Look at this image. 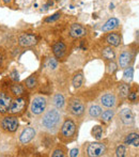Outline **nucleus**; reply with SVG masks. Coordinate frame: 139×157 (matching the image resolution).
<instances>
[{"label":"nucleus","mask_w":139,"mask_h":157,"mask_svg":"<svg viewBox=\"0 0 139 157\" xmlns=\"http://www.w3.org/2000/svg\"><path fill=\"white\" fill-rule=\"evenodd\" d=\"M59 132H60L59 137L61 138V140L72 141L75 138L76 134H77V126H76L75 122L72 119H66L62 122Z\"/></svg>","instance_id":"obj_2"},{"label":"nucleus","mask_w":139,"mask_h":157,"mask_svg":"<svg viewBox=\"0 0 139 157\" xmlns=\"http://www.w3.org/2000/svg\"><path fill=\"white\" fill-rule=\"evenodd\" d=\"M60 17H61V13L58 12V13H55L54 15H51V16L46 17L44 21H45V23H54V21H58V19H59Z\"/></svg>","instance_id":"obj_30"},{"label":"nucleus","mask_w":139,"mask_h":157,"mask_svg":"<svg viewBox=\"0 0 139 157\" xmlns=\"http://www.w3.org/2000/svg\"><path fill=\"white\" fill-rule=\"evenodd\" d=\"M2 58H3V57H2V56H0V65H1L2 61H3V59H2Z\"/></svg>","instance_id":"obj_38"},{"label":"nucleus","mask_w":139,"mask_h":157,"mask_svg":"<svg viewBox=\"0 0 139 157\" xmlns=\"http://www.w3.org/2000/svg\"><path fill=\"white\" fill-rule=\"evenodd\" d=\"M39 84V80H38V76L36 74H32L30 75L28 78H26V80L24 81V84L25 87L28 89V90H33Z\"/></svg>","instance_id":"obj_22"},{"label":"nucleus","mask_w":139,"mask_h":157,"mask_svg":"<svg viewBox=\"0 0 139 157\" xmlns=\"http://www.w3.org/2000/svg\"><path fill=\"white\" fill-rule=\"evenodd\" d=\"M133 76H134V69L131 66H129V69H126L124 71L123 74V80L125 82H131L133 80Z\"/></svg>","instance_id":"obj_28"},{"label":"nucleus","mask_w":139,"mask_h":157,"mask_svg":"<svg viewBox=\"0 0 139 157\" xmlns=\"http://www.w3.org/2000/svg\"><path fill=\"white\" fill-rule=\"evenodd\" d=\"M87 34V29L80 24H73L70 27V36L73 39L82 38Z\"/></svg>","instance_id":"obj_13"},{"label":"nucleus","mask_w":139,"mask_h":157,"mask_svg":"<svg viewBox=\"0 0 139 157\" xmlns=\"http://www.w3.org/2000/svg\"><path fill=\"white\" fill-rule=\"evenodd\" d=\"M36 136V130L31 126H27L23 129V132L19 135V141L21 144H27V143L31 142Z\"/></svg>","instance_id":"obj_10"},{"label":"nucleus","mask_w":139,"mask_h":157,"mask_svg":"<svg viewBox=\"0 0 139 157\" xmlns=\"http://www.w3.org/2000/svg\"><path fill=\"white\" fill-rule=\"evenodd\" d=\"M78 154H79V150H78L77 148H74V149H72L71 151H70V156L71 157H76V156H78Z\"/></svg>","instance_id":"obj_35"},{"label":"nucleus","mask_w":139,"mask_h":157,"mask_svg":"<svg viewBox=\"0 0 139 157\" xmlns=\"http://www.w3.org/2000/svg\"><path fill=\"white\" fill-rule=\"evenodd\" d=\"M3 1V3L6 4V6H11V4L14 2V0H2Z\"/></svg>","instance_id":"obj_37"},{"label":"nucleus","mask_w":139,"mask_h":157,"mask_svg":"<svg viewBox=\"0 0 139 157\" xmlns=\"http://www.w3.org/2000/svg\"><path fill=\"white\" fill-rule=\"evenodd\" d=\"M102 56H103V58L105 59V60H108V61H112L116 58V54H115L114 49L111 48V46L103 48V50H102Z\"/></svg>","instance_id":"obj_24"},{"label":"nucleus","mask_w":139,"mask_h":157,"mask_svg":"<svg viewBox=\"0 0 139 157\" xmlns=\"http://www.w3.org/2000/svg\"><path fill=\"white\" fill-rule=\"evenodd\" d=\"M107 152V147L103 142H92L89 143L87 148V154L90 157H100L104 156Z\"/></svg>","instance_id":"obj_7"},{"label":"nucleus","mask_w":139,"mask_h":157,"mask_svg":"<svg viewBox=\"0 0 139 157\" xmlns=\"http://www.w3.org/2000/svg\"><path fill=\"white\" fill-rule=\"evenodd\" d=\"M38 44V38L32 33H24L18 38V46L21 47H32Z\"/></svg>","instance_id":"obj_9"},{"label":"nucleus","mask_w":139,"mask_h":157,"mask_svg":"<svg viewBox=\"0 0 139 157\" xmlns=\"http://www.w3.org/2000/svg\"><path fill=\"white\" fill-rule=\"evenodd\" d=\"M10 78L12 80H14V81H18V80H19V74H18V72H17L16 69H13V71L10 73Z\"/></svg>","instance_id":"obj_34"},{"label":"nucleus","mask_w":139,"mask_h":157,"mask_svg":"<svg viewBox=\"0 0 139 157\" xmlns=\"http://www.w3.org/2000/svg\"><path fill=\"white\" fill-rule=\"evenodd\" d=\"M101 104L106 108H114L117 104V97L114 93L107 92L101 96Z\"/></svg>","instance_id":"obj_14"},{"label":"nucleus","mask_w":139,"mask_h":157,"mask_svg":"<svg viewBox=\"0 0 139 157\" xmlns=\"http://www.w3.org/2000/svg\"><path fill=\"white\" fill-rule=\"evenodd\" d=\"M127 97H129L130 101H135V99H137V93H136V92L129 93V95H127Z\"/></svg>","instance_id":"obj_36"},{"label":"nucleus","mask_w":139,"mask_h":157,"mask_svg":"<svg viewBox=\"0 0 139 157\" xmlns=\"http://www.w3.org/2000/svg\"><path fill=\"white\" fill-rule=\"evenodd\" d=\"M102 112H103V109L97 104L90 105V107H89V109H88V115L91 119H99V118L101 117Z\"/></svg>","instance_id":"obj_19"},{"label":"nucleus","mask_w":139,"mask_h":157,"mask_svg":"<svg viewBox=\"0 0 139 157\" xmlns=\"http://www.w3.org/2000/svg\"><path fill=\"white\" fill-rule=\"evenodd\" d=\"M124 143L127 145H133V147H139V134L136 132L130 133L126 135L124 139Z\"/></svg>","instance_id":"obj_18"},{"label":"nucleus","mask_w":139,"mask_h":157,"mask_svg":"<svg viewBox=\"0 0 139 157\" xmlns=\"http://www.w3.org/2000/svg\"><path fill=\"white\" fill-rule=\"evenodd\" d=\"M53 52L57 59H62L66 54V45L63 42H57L53 45Z\"/></svg>","instance_id":"obj_15"},{"label":"nucleus","mask_w":139,"mask_h":157,"mask_svg":"<svg viewBox=\"0 0 139 157\" xmlns=\"http://www.w3.org/2000/svg\"><path fill=\"white\" fill-rule=\"evenodd\" d=\"M125 147L123 144H121V145H119L118 148H117V150H116V156H118V157H123V156H125Z\"/></svg>","instance_id":"obj_31"},{"label":"nucleus","mask_w":139,"mask_h":157,"mask_svg":"<svg viewBox=\"0 0 139 157\" xmlns=\"http://www.w3.org/2000/svg\"><path fill=\"white\" fill-rule=\"evenodd\" d=\"M119 25H120L119 19L116 18V17H111V18H109L103 25V27H102V31L103 32H111L112 30L117 29V28L119 27Z\"/></svg>","instance_id":"obj_17"},{"label":"nucleus","mask_w":139,"mask_h":157,"mask_svg":"<svg viewBox=\"0 0 139 157\" xmlns=\"http://www.w3.org/2000/svg\"><path fill=\"white\" fill-rule=\"evenodd\" d=\"M46 67L48 69H51V71H55L56 69L58 67V61L56 58H49L47 59L46 61Z\"/></svg>","instance_id":"obj_29"},{"label":"nucleus","mask_w":139,"mask_h":157,"mask_svg":"<svg viewBox=\"0 0 139 157\" xmlns=\"http://www.w3.org/2000/svg\"><path fill=\"white\" fill-rule=\"evenodd\" d=\"M51 103H53L54 107L61 110L66 107V99L61 93H55L53 99H51Z\"/></svg>","instance_id":"obj_20"},{"label":"nucleus","mask_w":139,"mask_h":157,"mask_svg":"<svg viewBox=\"0 0 139 157\" xmlns=\"http://www.w3.org/2000/svg\"><path fill=\"white\" fill-rule=\"evenodd\" d=\"M119 97H120L121 99H125L127 97V95H129L130 93V87L127 84H120V87H119Z\"/></svg>","instance_id":"obj_26"},{"label":"nucleus","mask_w":139,"mask_h":157,"mask_svg":"<svg viewBox=\"0 0 139 157\" xmlns=\"http://www.w3.org/2000/svg\"><path fill=\"white\" fill-rule=\"evenodd\" d=\"M19 126V121L17 115H6L3 119H1V122H0V127H1L2 130L6 133H15L17 129H18Z\"/></svg>","instance_id":"obj_6"},{"label":"nucleus","mask_w":139,"mask_h":157,"mask_svg":"<svg viewBox=\"0 0 139 157\" xmlns=\"http://www.w3.org/2000/svg\"><path fill=\"white\" fill-rule=\"evenodd\" d=\"M63 122V114L60 109L51 107L44 111L41 118V127L51 135H57Z\"/></svg>","instance_id":"obj_1"},{"label":"nucleus","mask_w":139,"mask_h":157,"mask_svg":"<svg viewBox=\"0 0 139 157\" xmlns=\"http://www.w3.org/2000/svg\"><path fill=\"white\" fill-rule=\"evenodd\" d=\"M13 102V97L6 91H0V114H6Z\"/></svg>","instance_id":"obj_8"},{"label":"nucleus","mask_w":139,"mask_h":157,"mask_svg":"<svg viewBox=\"0 0 139 157\" xmlns=\"http://www.w3.org/2000/svg\"><path fill=\"white\" fill-rule=\"evenodd\" d=\"M119 119L122 122L123 125L125 126H133L135 123V119H134L133 111L130 108H124L120 111L119 113Z\"/></svg>","instance_id":"obj_11"},{"label":"nucleus","mask_w":139,"mask_h":157,"mask_svg":"<svg viewBox=\"0 0 139 157\" xmlns=\"http://www.w3.org/2000/svg\"><path fill=\"white\" fill-rule=\"evenodd\" d=\"M106 43H107L109 46H112V47H118L119 45L121 44V36L118 33V32H111L109 33L107 36H106Z\"/></svg>","instance_id":"obj_16"},{"label":"nucleus","mask_w":139,"mask_h":157,"mask_svg":"<svg viewBox=\"0 0 139 157\" xmlns=\"http://www.w3.org/2000/svg\"><path fill=\"white\" fill-rule=\"evenodd\" d=\"M82 82H84V73L81 71L77 72V73L74 75L73 80H72V84L75 89H79L82 86Z\"/></svg>","instance_id":"obj_23"},{"label":"nucleus","mask_w":139,"mask_h":157,"mask_svg":"<svg viewBox=\"0 0 139 157\" xmlns=\"http://www.w3.org/2000/svg\"><path fill=\"white\" fill-rule=\"evenodd\" d=\"M103 134H104V130H103V127L100 125H96L92 128L91 130V135H92L93 138H95L96 140H101L103 138Z\"/></svg>","instance_id":"obj_27"},{"label":"nucleus","mask_w":139,"mask_h":157,"mask_svg":"<svg viewBox=\"0 0 139 157\" xmlns=\"http://www.w3.org/2000/svg\"><path fill=\"white\" fill-rule=\"evenodd\" d=\"M28 106V99L26 96H17L13 99L11 107L9 109V114L13 115H21L26 111Z\"/></svg>","instance_id":"obj_4"},{"label":"nucleus","mask_w":139,"mask_h":157,"mask_svg":"<svg viewBox=\"0 0 139 157\" xmlns=\"http://www.w3.org/2000/svg\"><path fill=\"white\" fill-rule=\"evenodd\" d=\"M117 69H118V65H117L116 63L114 62V60L110 61V63L108 64V73H109V74H114L115 72L117 71Z\"/></svg>","instance_id":"obj_33"},{"label":"nucleus","mask_w":139,"mask_h":157,"mask_svg":"<svg viewBox=\"0 0 139 157\" xmlns=\"http://www.w3.org/2000/svg\"><path fill=\"white\" fill-rule=\"evenodd\" d=\"M114 117H115V111L112 110L111 108H109L108 110L103 111L100 118H101V120L104 122V123H108V122H110L112 119H114Z\"/></svg>","instance_id":"obj_25"},{"label":"nucleus","mask_w":139,"mask_h":157,"mask_svg":"<svg viewBox=\"0 0 139 157\" xmlns=\"http://www.w3.org/2000/svg\"><path fill=\"white\" fill-rule=\"evenodd\" d=\"M10 91L12 93V95H14V96H23L25 94V84H21L18 81H15L10 87Z\"/></svg>","instance_id":"obj_21"},{"label":"nucleus","mask_w":139,"mask_h":157,"mask_svg":"<svg viewBox=\"0 0 139 157\" xmlns=\"http://www.w3.org/2000/svg\"><path fill=\"white\" fill-rule=\"evenodd\" d=\"M47 97L43 95H36L30 102V112L33 115H41L47 108Z\"/></svg>","instance_id":"obj_3"},{"label":"nucleus","mask_w":139,"mask_h":157,"mask_svg":"<svg viewBox=\"0 0 139 157\" xmlns=\"http://www.w3.org/2000/svg\"><path fill=\"white\" fill-rule=\"evenodd\" d=\"M132 60H133V52L131 50H127V49L123 50L120 54L119 59H118V63H119L120 69H126V67H129L132 62Z\"/></svg>","instance_id":"obj_12"},{"label":"nucleus","mask_w":139,"mask_h":157,"mask_svg":"<svg viewBox=\"0 0 139 157\" xmlns=\"http://www.w3.org/2000/svg\"><path fill=\"white\" fill-rule=\"evenodd\" d=\"M68 111L71 115L75 118H81L85 114L86 111V106H85L84 102L80 99L77 97H73L70 99L69 106H68Z\"/></svg>","instance_id":"obj_5"},{"label":"nucleus","mask_w":139,"mask_h":157,"mask_svg":"<svg viewBox=\"0 0 139 157\" xmlns=\"http://www.w3.org/2000/svg\"><path fill=\"white\" fill-rule=\"evenodd\" d=\"M64 156H66V152H64L63 149H60V148L56 149L53 152V154H51V157H64Z\"/></svg>","instance_id":"obj_32"}]
</instances>
